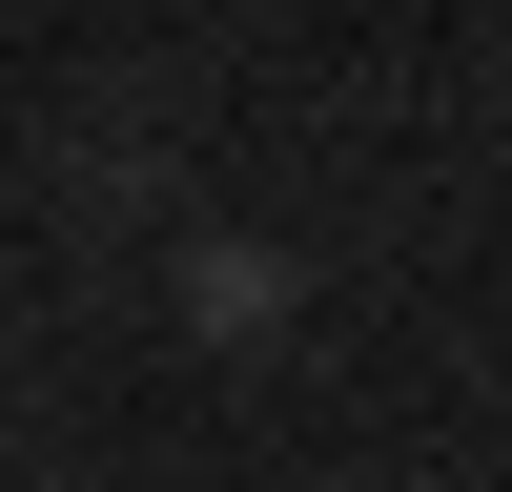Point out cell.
Instances as JSON below:
<instances>
[{
    "instance_id": "6da1fadb",
    "label": "cell",
    "mask_w": 512,
    "mask_h": 492,
    "mask_svg": "<svg viewBox=\"0 0 512 492\" xmlns=\"http://www.w3.org/2000/svg\"><path fill=\"white\" fill-rule=\"evenodd\" d=\"M185 328L205 349H267L287 328V246H185Z\"/></svg>"
}]
</instances>
